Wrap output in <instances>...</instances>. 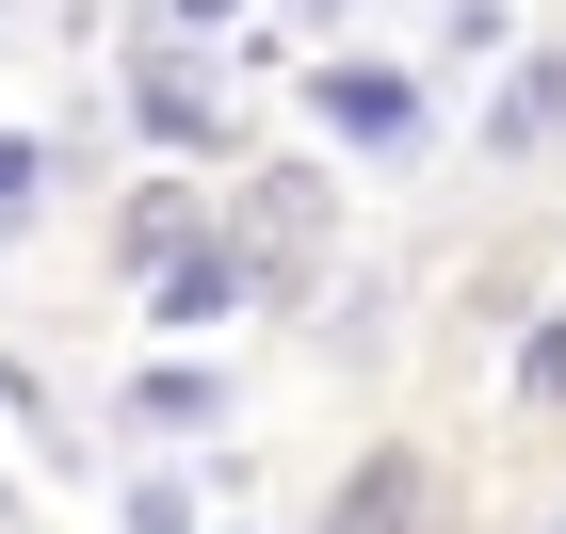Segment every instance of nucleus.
I'll use <instances>...</instances> for the list:
<instances>
[{
    "label": "nucleus",
    "instance_id": "nucleus-1",
    "mask_svg": "<svg viewBox=\"0 0 566 534\" xmlns=\"http://www.w3.org/2000/svg\"><path fill=\"white\" fill-rule=\"evenodd\" d=\"M17 211H33V146H0V227H17Z\"/></svg>",
    "mask_w": 566,
    "mask_h": 534
}]
</instances>
